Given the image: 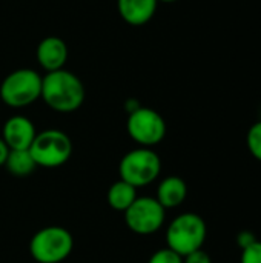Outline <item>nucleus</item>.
<instances>
[{
	"label": "nucleus",
	"mask_w": 261,
	"mask_h": 263,
	"mask_svg": "<svg viewBox=\"0 0 261 263\" xmlns=\"http://www.w3.org/2000/svg\"><path fill=\"white\" fill-rule=\"evenodd\" d=\"M208 236V227L203 217L195 213H183L177 216L166 230L168 248L182 257L202 250Z\"/></svg>",
	"instance_id": "nucleus-2"
},
{
	"label": "nucleus",
	"mask_w": 261,
	"mask_h": 263,
	"mask_svg": "<svg viewBox=\"0 0 261 263\" xmlns=\"http://www.w3.org/2000/svg\"><path fill=\"white\" fill-rule=\"evenodd\" d=\"M85 94L82 80L65 68L46 72V76L42 77L40 99L55 112L69 114L77 111L85 102Z\"/></svg>",
	"instance_id": "nucleus-1"
},
{
	"label": "nucleus",
	"mask_w": 261,
	"mask_h": 263,
	"mask_svg": "<svg viewBox=\"0 0 261 263\" xmlns=\"http://www.w3.org/2000/svg\"><path fill=\"white\" fill-rule=\"evenodd\" d=\"M188 197V185L178 176L165 177L157 188L155 199L165 210H172L180 206Z\"/></svg>",
	"instance_id": "nucleus-12"
},
{
	"label": "nucleus",
	"mask_w": 261,
	"mask_h": 263,
	"mask_svg": "<svg viewBox=\"0 0 261 263\" xmlns=\"http://www.w3.org/2000/svg\"><path fill=\"white\" fill-rule=\"evenodd\" d=\"M148 263H183V257L180 254H177L175 251H172L171 248H162L157 250L151 257Z\"/></svg>",
	"instance_id": "nucleus-16"
},
{
	"label": "nucleus",
	"mask_w": 261,
	"mask_h": 263,
	"mask_svg": "<svg viewBox=\"0 0 261 263\" xmlns=\"http://www.w3.org/2000/svg\"><path fill=\"white\" fill-rule=\"evenodd\" d=\"M246 143L252 157H255L258 162H261V120L249 128L248 136H246Z\"/></svg>",
	"instance_id": "nucleus-15"
},
{
	"label": "nucleus",
	"mask_w": 261,
	"mask_h": 263,
	"mask_svg": "<svg viewBox=\"0 0 261 263\" xmlns=\"http://www.w3.org/2000/svg\"><path fill=\"white\" fill-rule=\"evenodd\" d=\"M42 96V76L31 68L9 72L0 83V99L9 108H26Z\"/></svg>",
	"instance_id": "nucleus-4"
},
{
	"label": "nucleus",
	"mask_w": 261,
	"mask_h": 263,
	"mask_svg": "<svg viewBox=\"0 0 261 263\" xmlns=\"http://www.w3.org/2000/svg\"><path fill=\"white\" fill-rule=\"evenodd\" d=\"M158 2H162V3H174L177 0H158Z\"/></svg>",
	"instance_id": "nucleus-21"
},
{
	"label": "nucleus",
	"mask_w": 261,
	"mask_h": 263,
	"mask_svg": "<svg viewBox=\"0 0 261 263\" xmlns=\"http://www.w3.org/2000/svg\"><path fill=\"white\" fill-rule=\"evenodd\" d=\"M137 188H134L132 185L123 182V180H117L115 183H112L108 190L106 194V202L108 205L120 213H125L137 199Z\"/></svg>",
	"instance_id": "nucleus-13"
},
{
	"label": "nucleus",
	"mask_w": 261,
	"mask_h": 263,
	"mask_svg": "<svg viewBox=\"0 0 261 263\" xmlns=\"http://www.w3.org/2000/svg\"><path fill=\"white\" fill-rule=\"evenodd\" d=\"M158 0H117L120 17L131 26L149 23L157 11Z\"/></svg>",
	"instance_id": "nucleus-11"
},
{
	"label": "nucleus",
	"mask_w": 261,
	"mask_h": 263,
	"mask_svg": "<svg viewBox=\"0 0 261 263\" xmlns=\"http://www.w3.org/2000/svg\"><path fill=\"white\" fill-rule=\"evenodd\" d=\"M8 154H9V148L5 143V140L0 137V166H5V162L8 159Z\"/></svg>",
	"instance_id": "nucleus-20"
},
{
	"label": "nucleus",
	"mask_w": 261,
	"mask_h": 263,
	"mask_svg": "<svg viewBox=\"0 0 261 263\" xmlns=\"http://www.w3.org/2000/svg\"><path fill=\"white\" fill-rule=\"evenodd\" d=\"M162 173V159L152 148H135L126 153L118 163L120 180L134 188L146 186L157 180Z\"/></svg>",
	"instance_id": "nucleus-3"
},
{
	"label": "nucleus",
	"mask_w": 261,
	"mask_h": 263,
	"mask_svg": "<svg viewBox=\"0 0 261 263\" xmlns=\"http://www.w3.org/2000/svg\"><path fill=\"white\" fill-rule=\"evenodd\" d=\"M72 250V234L57 225L38 230L29 242V253L37 263H62L69 257Z\"/></svg>",
	"instance_id": "nucleus-5"
},
{
	"label": "nucleus",
	"mask_w": 261,
	"mask_h": 263,
	"mask_svg": "<svg viewBox=\"0 0 261 263\" xmlns=\"http://www.w3.org/2000/svg\"><path fill=\"white\" fill-rule=\"evenodd\" d=\"M183 263H212L209 254L203 250H197L183 257Z\"/></svg>",
	"instance_id": "nucleus-18"
},
{
	"label": "nucleus",
	"mask_w": 261,
	"mask_h": 263,
	"mask_svg": "<svg viewBox=\"0 0 261 263\" xmlns=\"http://www.w3.org/2000/svg\"><path fill=\"white\" fill-rule=\"evenodd\" d=\"M240 263H261V242L257 240L251 247L242 250Z\"/></svg>",
	"instance_id": "nucleus-17"
},
{
	"label": "nucleus",
	"mask_w": 261,
	"mask_h": 263,
	"mask_svg": "<svg viewBox=\"0 0 261 263\" xmlns=\"http://www.w3.org/2000/svg\"><path fill=\"white\" fill-rule=\"evenodd\" d=\"M5 168L14 177H28L37 168V163L29 149H9Z\"/></svg>",
	"instance_id": "nucleus-14"
},
{
	"label": "nucleus",
	"mask_w": 261,
	"mask_h": 263,
	"mask_svg": "<svg viewBox=\"0 0 261 263\" xmlns=\"http://www.w3.org/2000/svg\"><path fill=\"white\" fill-rule=\"evenodd\" d=\"M166 219V210L155 197L138 196L134 203L125 211L128 228L138 236H151L157 233Z\"/></svg>",
	"instance_id": "nucleus-8"
},
{
	"label": "nucleus",
	"mask_w": 261,
	"mask_h": 263,
	"mask_svg": "<svg viewBox=\"0 0 261 263\" xmlns=\"http://www.w3.org/2000/svg\"><path fill=\"white\" fill-rule=\"evenodd\" d=\"M126 129L137 145L152 148L163 142L166 136V122L155 109L138 106L135 111L129 112Z\"/></svg>",
	"instance_id": "nucleus-7"
},
{
	"label": "nucleus",
	"mask_w": 261,
	"mask_h": 263,
	"mask_svg": "<svg viewBox=\"0 0 261 263\" xmlns=\"http://www.w3.org/2000/svg\"><path fill=\"white\" fill-rule=\"evenodd\" d=\"M254 242H257V237H255V234L251 233V231H242V233H238V236H237V245H238L242 250L251 247Z\"/></svg>",
	"instance_id": "nucleus-19"
},
{
	"label": "nucleus",
	"mask_w": 261,
	"mask_h": 263,
	"mask_svg": "<svg viewBox=\"0 0 261 263\" xmlns=\"http://www.w3.org/2000/svg\"><path fill=\"white\" fill-rule=\"evenodd\" d=\"M29 153L37 166L60 168L72 156V142L66 133L51 128L37 133L29 146Z\"/></svg>",
	"instance_id": "nucleus-6"
},
{
	"label": "nucleus",
	"mask_w": 261,
	"mask_h": 263,
	"mask_svg": "<svg viewBox=\"0 0 261 263\" xmlns=\"http://www.w3.org/2000/svg\"><path fill=\"white\" fill-rule=\"evenodd\" d=\"M37 62L46 71H58L63 69L68 62V46L63 39L57 35H48L37 45Z\"/></svg>",
	"instance_id": "nucleus-10"
},
{
	"label": "nucleus",
	"mask_w": 261,
	"mask_h": 263,
	"mask_svg": "<svg viewBox=\"0 0 261 263\" xmlns=\"http://www.w3.org/2000/svg\"><path fill=\"white\" fill-rule=\"evenodd\" d=\"M37 131L34 123L25 116L9 117L2 129V139L9 149H29Z\"/></svg>",
	"instance_id": "nucleus-9"
}]
</instances>
